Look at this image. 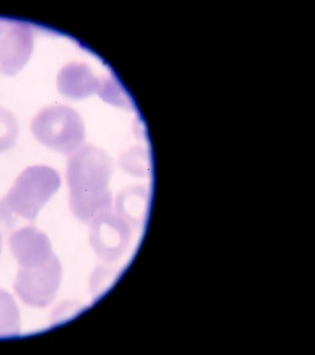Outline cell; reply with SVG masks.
Segmentation results:
<instances>
[{
  "label": "cell",
  "mask_w": 315,
  "mask_h": 355,
  "mask_svg": "<svg viewBox=\"0 0 315 355\" xmlns=\"http://www.w3.org/2000/svg\"><path fill=\"white\" fill-rule=\"evenodd\" d=\"M31 130L42 145L63 154H73L79 150L86 135L79 112L63 105L43 108L33 119Z\"/></svg>",
  "instance_id": "cell-3"
},
{
  "label": "cell",
  "mask_w": 315,
  "mask_h": 355,
  "mask_svg": "<svg viewBox=\"0 0 315 355\" xmlns=\"http://www.w3.org/2000/svg\"><path fill=\"white\" fill-rule=\"evenodd\" d=\"M19 128L15 116L0 107V153L10 150L18 141Z\"/></svg>",
  "instance_id": "cell-10"
},
{
  "label": "cell",
  "mask_w": 315,
  "mask_h": 355,
  "mask_svg": "<svg viewBox=\"0 0 315 355\" xmlns=\"http://www.w3.org/2000/svg\"><path fill=\"white\" fill-rule=\"evenodd\" d=\"M90 224V243L98 257L105 263L119 261L132 240V223L111 210L99 214Z\"/></svg>",
  "instance_id": "cell-4"
},
{
  "label": "cell",
  "mask_w": 315,
  "mask_h": 355,
  "mask_svg": "<svg viewBox=\"0 0 315 355\" xmlns=\"http://www.w3.org/2000/svg\"><path fill=\"white\" fill-rule=\"evenodd\" d=\"M102 81L89 66L83 63H71L58 73L56 85L64 97L82 101L99 93Z\"/></svg>",
  "instance_id": "cell-8"
},
{
  "label": "cell",
  "mask_w": 315,
  "mask_h": 355,
  "mask_svg": "<svg viewBox=\"0 0 315 355\" xmlns=\"http://www.w3.org/2000/svg\"><path fill=\"white\" fill-rule=\"evenodd\" d=\"M58 172L46 166H35L21 173L14 185L0 200V224L6 227L19 218L34 220L39 211L60 187Z\"/></svg>",
  "instance_id": "cell-2"
},
{
  "label": "cell",
  "mask_w": 315,
  "mask_h": 355,
  "mask_svg": "<svg viewBox=\"0 0 315 355\" xmlns=\"http://www.w3.org/2000/svg\"><path fill=\"white\" fill-rule=\"evenodd\" d=\"M62 277V263L55 254L45 265L21 268L15 282V293L25 304L42 309L55 300Z\"/></svg>",
  "instance_id": "cell-5"
},
{
  "label": "cell",
  "mask_w": 315,
  "mask_h": 355,
  "mask_svg": "<svg viewBox=\"0 0 315 355\" xmlns=\"http://www.w3.org/2000/svg\"><path fill=\"white\" fill-rule=\"evenodd\" d=\"M34 49L31 25L18 19L0 20V72L15 76L28 64Z\"/></svg>",
  "instance_id": "cell-6"
},
{
  "label": "cell",
  "mask_w": 315,
  "mask_h": 355,
  "mask_svg": "<svg viewBox=\"0 0 315 355\" xmlns=\"http://www.w3.org/2000/svg\"><path fill=\"white\" fill-rule=\"evenodd\" d=\"M20 330V313L10 293L0 290V337L16 336Z\"/></svg>",
  "instance_id": "cell-9"
},
{
  "label": "cell",
  "mask_w": 315,
  "mask_h": 355,
  "mask_svg": "<svg viewBox=\"0 0 315 355\" xmlns=\"http://www.w3.org/2000/svg\"><path fill=\"white\" fill-rule=\"evenodd\" d=\"M8 246L21 268L39 267L55 257L49 237L34 227H25L12 233Z\"/></svg>",
  "instance_id": "cell-7"
},
{
  "label": "cell",
  "mask_w": 315,
  "mask_h": 355,
  "mask_svg": "<svg viewBox=\"0 0 315 355\" xmlns=\"http://www.w3.org/2000/svg\"><path fill=\"white\" fill-rule=\"evenodd\" d=\"M2 235L1 233H0V254H1L2 251Z\"/></svg>",
  "instance_id": "cell-11"
},
{
  "label": "cell",
  "mask_w": 315,
  "mask_h": 355,
  "mask_svg": "<svg viewBox=\"0 0 315 355\" xmlns=\"http://www.w3.org/2000/svg\"><path fill=\"white\" fill-rule=\"evenodd\" d=\"M112 173L111 157L97 146H82L69 159V202L72 214L81 223L89 224L99 214L111 210L109 184Z\"/></svg>",
  "instance_id": "cell-1"
}]
</instances>
